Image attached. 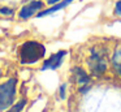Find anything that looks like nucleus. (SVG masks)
<instances>
[{
  "mask_svg": "<svg viewBox=\"0 0 121 112\" xmlns=\"http://www.w3.org/2000/svg\"><path fill=\"white\" fill-rule=\"evenodd\" d=\"M0 13H3V14H13V10L8 9V8H3V9H0Z\"/></svg>",
  "mask_w": 121,
  "mask_h": 112,
  "instance_id": "nucleus-12",
  "label": "nucleus"
},
{
  "mask_svg": "<svg viewBox=\"0 0 121 112\" xmlns=\"http://www.w3.org/2000/svg\"><path fill=\"white\" fill-rule=\"evenodd\" d=\"M89 72L92 77L102 78L109 69L111 55L105 44L98 43L89 48V56L86 59Z\"/></svg>",
  "mask_w": 121,
  "mask_h": 112,
  "instance_id": "nucleus-1",
  "label": "nucleus"
},
{
  "mask_svg": "<svg viewBox=\"0 0 121 112\" xmlns=\"http://www.w3.org/2000/svg\"><path fill=\"white\" fill-rule=\"evenodd\" d=\"M46 55L44 44L37 40H27L20 47L18 57L21 64H35L40 61Z\"/></svg>",
  "mask_w": 121,
  "mask_h": 112,
  "instance_id": "nucleus-2",
  "label": "nucleus"
},
{
  "mask_svg": "<svg viewBox=\"0 0 121 112\" xmlns=\"http://www.w3.org/2000/svg\"><path fill=\"white\" fill-rule=\"evenodd\" d=\"M73 78L76 83L78 85V91L81 94H85L91 89V81L92 76L82 67H74L73 68Z\"/></svg>",
  "mask_w": 121,
  "mask_h": 112,
  "instance_id": "nucleus-4",
  "label": "nucleus"
},
{
  "mask_svg": "<svg viewBox=\"0 0 121 112\" xmlns=\"http://www.w3.org/2000/svg\"><path fill=\"white\" fill-rule=\"evenodd\" d=\"M16 83L17 81L11 78L0 85V111H4L12 106L16 96Z\"/></svg>",
  "mask_w": 121,
  "mask_h": 112,
  "instance_id": "nucleus-3",
  "label": "nucleus"
},
{
  "mask_svg": "<svg viewBox=\"0 0 121 112\" xmlns=\"http://www.w3.org/2000/svg\"><path fill=\"white\" fill-rule=\"evenodd\" d=\"M59 1H61V0H46V4L53 5V4H56V3H59Z\"/></svg>",
  "mask_w": 121,
  "mask_h": 112,
  "instance_id": "nucleus-13",
  "label": "nucleus"
},
{
  "mask_svg": "<svg viewBox=\"0 0 121 112\" xmlns=\"http://www.w3.org/2000/svg\"><path fill=\"white\" fill-rule=\"evenodd\" d=\"M25 106H26V99H21V100L17 102V103L14 104V106L12 107L8 112H21L22 109H24Z\"/></svg>",
  "mask_w": 121,
  "mask_h": 112,
  "instance_id": "nucleus-10",
  "label": "nucleus"
},
{
  "mask_svg": "<svg viewBox=\"0 0 121 112\" xmlns=\"http://www.w3.org/2000/svg\"><path fill=\"white\" fill-rule=\"evenodd\" d=\"M44 5H46V3L42 1V0H31L30 3H27L26 5H24L21 8L20 17L24 18V20H27V18L38 14L42 9H44Z\"/></svg>",
  "mask_w": 121,
  "mask_h": 112,
  "instance_id": "nucleus-6",
  "label": "nucleus"
},
{
  "mask_svg": "<svg viewBox=\"0 0 121 112\" xmlns=\"http://www.w3.org/2000/svg\"><path fill=\"white\" fill-rule=\"evenodd\" d=\"M73 1H74V0H61V1L56 3V4H53V5H50L48 8L42 9V10H40V12L37 14V17H38V18H42V17H46V16L52 14V13L59 12V10H63V9H65L66 7H69V5H70Z\"/></svg>",
  "mask_w": 121,
  "mask_h": 112,
  "instance_id": "nucleus-7",
  "label": "nucleus"
},
{
  "mask_svg": "<svg viewBox=\"0 0 121 112\" xmlns=\"http://www.w3.org/2000/svg\"><path fill=\"white\" fill-rule=\"evenodd\" d=\"M66 83H63V85L60 86V98L61 99H65L66 96Z\"/></svg>",
  "mask_w": 121,
  "mask_h": 112,
  "instance_id": "nucleus-11",
  "label": "nucleus"
},
{
  "mask_svg": "<svg viewBox=\"0 0 121 112\" xmlns=\"http://www.w3.org/2000/svg\"><path fill=\"white\" fill-rule=\"evenodd\" d=\"M112 16L115 18L121 20V0H116L112 7Z\"/></svg>",
  "mask_w": 121,
  "mask_h": 112,
  "instance_id": "nucleus-9",
  "label": "nucleus"
},
{
  "mask_svg": "<svg viewBox=\"0 0 121 112\" xmlns=\"http://www.w3.org/2000/svg\"><path fill=\"white\" fill-rule=\"evenodd\" d=\"M66 54H68V52H66L65 49H60V51L55 52L53 55H51L48 59L44 60V63H43V65H42V70H56V69H59V68L61 67V64H63L64 59H65Z\"/></svg>",
  "mask_w": 121,
  "mask_h": 112,
  "instance_id": "nucleus-5",
  "label": "nucleus"
},
{
  "mask_svg": "<svg viewBox=\"0 0 121 112\" xmlns=\"http://www.w3.org/2000/svg\"><path fill=\"white\" fill-rule=\"evenodd\" d=\"M111 68L113 73L121 78V44L116 46L111 54Z\"/></svg>",
  "mask_w": 121,
  "mask_h": 112,
  "instance_id": "nucleus-8",
  "label": "nucleus"
}]
</instances>
